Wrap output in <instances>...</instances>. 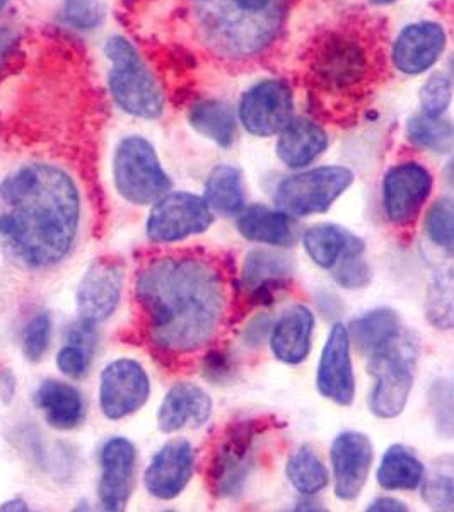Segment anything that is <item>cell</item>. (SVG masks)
Segmentation results:
<instances>
[{"instance_id": "cell-41", "label": "cell", "mask_w": 454, "mask_h": 512, "mask_svg": "<svg viewBox=\"0 0 454 512\" xmlns=\"http://www.w3.org/2000/svg\"><path fill=\"white\" fill-rule=\"evenodd\" d=\"M234 373L233 361L229 359L226 352H210L205 357L202 374L205 379H209L212 383H226L227 379H231Z\"/></svg>"}, {"instance_id": "cell-18", "label": "cell", "mask_w": 454, "mask_h": 512, "mask_svg": "<svg viewBox=\"0 0 454 512\" xmlns=\"http://www.w3.org/2000/svg\"><path fill=\"white\" fill-rule=\"evenodd\" d=\"M195 468V451L187 439H175L164 444L154 454L144 473L146 489L161 501H173L187 489Z\"/></svg>"}, {"instance_id": "cell-15", "label": "cell", "mask_w": 454, "mask_h": 512, "mask_svg": "<svg viewBox=\"0 0 454 512\" xmlns=\"http://www.w3.org/2000/svg\"><path fill=\"white\" fill-rule=\"evenodd\" d=\"M316 388L326 400L340 407H349L356 398V376L350 357L349 330L342 323H335L328 333L321 352Z\"/></svg>"}, {"instance_id": "cell-16", "label": "cell", "mask_w": 454, "mask_h": 512, "mask_svg": "<svg viewBox=\"0 0 454 512\" xmlns=\"http://www.w3.org/2000/svg\"><path fill=\"white\" fill-rule=\"evenodd\" d=\"M99 463V504L105 511H123L134 492L137 449L129 439L113 437L101 449Z\"/></svg>"}, {"instance_id": "cell-46", "label": "cell", "mask_w": 454, "mask_h": 512, "mask_svg": "<svg viewBox=\"0 0 454 512\" xmlns=\"http://www.w3.org/2000/svg\"><path fill=\"white\" fill-rule=\"evenodd\" d=\"M0 511H28V504L23 499H14L0 506Z\"/></svg>"}, {"instance_id": "cell-12", "label": "cell", "mask_w": 454, "mask_h": 512, "mask_svg": "<svg viewBox=\"0 0 454 512\" xmlns=\"http://www.w3.org/2000/svg\"><path fill=\"white\" fill-rule=\"evenodd\" d=\"M431 171L422 164H396L383 180V207L388 221L396 227L412 226L431 195Z\"/></svg>"}, {"instance_id": "cell-22", "label": "cell", "mask_w": 454, "mask_h": 512, "mask_svg": "<svg viewBox=\"0 0 454 512\" xmlns=\"http://www.w3.org/2000/svg\"><path fill=\"white\" fill-rule=\"evenodd\" d=\"M315 330V315L304 304L287 308L270 333V347L279 361L296 366L306 361Z\"/></svg>"}, {"instance_id": "cell-17", "label": "cell", "mask_w": 454, "mask_h": 512, "mask_svg": "<svg viewBox=\"0 0 454 512\" xmlns=\"http://www.w3.org/2000/svg\"><path fill=\"white\" fill-rule=\"evenodd\" d=\"M371 439L362 432H342L335 437L330 451L335 495L340 501H354L361 495L373 466Z\"/></svg>"}, {"instance_id": "cell-10", "label": "cell", "mask_w": 454, "mask_h": 512, "mask_svg": "<svg viewBox=\"0 0 454 512\" xmlns=\"http://www.w3.org/2000/svg\"><path fill=\"white\" fill-rule=\"evenodd\" d=\"M214 214L204 198L188 192H169L152 205L147 217V238L169 245L209 229Z\"/></svg>"}, {"instance_id": "cell-21", "label": "cell", "mask_w": 454, "mask_h": 512, "mask_svg": "<svg viewBox=\"0 0 454 512\" xmlns=\"http://www.w3.org/2000/svg\"><path fill=\"white\" fill-rule=\"evenodd\" d=\"M212 415V400L200 386L176 383L159 407L158 427L164 434L181 431L188 425L200 427Z\"/></svg>"}, {"instance_id": "cell-30", "label": "cell", "mask_w": 454, "mask_h": 512, "mask_svg": "<svg viewBox=\"0 0 454 512\" xmlns=\"http://www.w3.org/2000/svg\"><path fill=\"white\" fill-rule=\"evenodd\" d=\"M425 318L437 330H454V258L437 267L425 292Z\"/></svg>"}, {"instance_id": "cell-44", "label": "cell", "mask_w": 454, "mask_h": 512, "mask_svg": "<svg viewBox=\"0 0 454 512\" xmlns=\"http://www.w3.org/2000/svg\"><path fill=\"white\" fill-rule=\"evenodd\" d=\"M367 511L374 512H407L408 507L402 501H396L393 497H378L376 501L371 502Z\"/></svg>"}, {"instance_id": "cell-47", "label": "cell", "mask_w": 454, "mask_h": 512, "mask_svg": "<svg viewBox=\"0 0 454 512\" xmlns=\"http://www.w3.org/2000/svg\"><path fill=\"white\" fill-rule=\"evenodd\" d=\"M376 6H386V4H393L396 0H371Z\"/></svg>"}, {"instance_id": "cell-25", "label": "cell", "mask_w": 454, "mask_h": 512, "mask_svg": "<svg viewBox=\"0 0 454 512\" xmlns=\"http://www.w3.org/2000/svg\"><path fill=\"white\" fill-rule=\"evenodd\" d=\"M238 231L243 238L260 245L287 248L294 245L296 233L291 217L284 210L268 209L265 205H251L239 214Z\"/></svg>"}, {"instance_id": "cell-19", "label": "cell", "mask_w": 454, "mask_h": 512, "mask_svg": "<svg viewBox=\"0 0 454 512\" xmlns=\"http://www.w3.org/2000/svg\"><path fill=\"white\" fill-rule=\"evenodd\" d=\"M446 48V33L437 23L420 21L403 28L396 38L391 59L396 69L417 76L436 64Z\"/></svg>"}, {"instance_id": "cell-45", "label": "cell", "mask_w": 454, "mask_h": 512, "mask_svg": "<svg viewBox=\"0 0 454 512\" xmlns=\"http://www.w3.org/2000/svg\"><path fill=\"white\" fill-rule=\"evenodd\" d=\"M16 43V36L6 26H0V69L6 64L11 55L12 47Z\"/></svg>"}, {"instance_id": "cell-29", "label": "cell", "mask_w": 454, "mask_h": 512, "mask_svg": "<svg viewBox=\"0 0 454 512\" xmlns=\"http://www.w3.org/2000/svg\"><path fill=\"white\" fill-rule=\"evenodd\" d=\"M204 200L212 212L238 216L245 210V187L241 171L229 164H219L205 181Z\"/></svg>"}, {"instance_id": "cell-8", "label": "cell", "mask_w": 454, "mask_h": 512, "mask_svg": "<svg viewBox=\"0 0 454 512\" xmlns=\"http://www.w3.org/2000/svg\"><path fill=\"white\" fill-rule=\"evenodd\" d=\"M270 422L243 420L227 429L212 456L209 483L212 494L231 499L245 490L257 456L258 437L267 432Z\"/></svg>"}, {"instance_id": "cell-42", "label": "cell", "mask_w": 454, "mask_h": 512, "mask_svg": "<svg viewBox=\"0 0 454 512\" xmlns=\"http://www.w3.org/2000/svg\"><path fill=\"white\" fill-rule=\"evenodd\" d=\"M272 328H274V326H272L270 316H257L255 320L251 321L248 328H246V345H250V347H258V345L262 344L263 340L267 338L268 333H272Z\"/></svg>"}, {"instance_id": "cell-4", "label": "cell", "mask_w": 454, "mask_h": 512, "mask_svg": "<svg viewBox=\"0 0 454 512\" xmlns=\"http://www.w3.org/2000/svg\"><path fill=\"white\" fill-rule=\"evenodd\" d=\"M111 62L108 89L120 110L132 117L158 120L164 113V93L156 77L129 38L115 35L105 43Z\"/></svg>"}, {"instance_id": "cell-20", "label": "cell", "mask_w": 454, "mask_h": 512, "mask_svg": "<svg viewBox=\"0 0 454 512\" xmlns=\"http://www.w3.org/2000/svg\"><path fill=\"white\" fill-rule=\"evenodd\" d=\"M292 265L287 256L272 251L253 250L243 265V287L253 304H270L275 294L291 282Z\"/></svg>"}, {"instance_id": "cell-43", "label": "cell", "mask_w": 454, "mask_h": 512, "mask_svg": "<svg viewBox=\"0 0 454 512\" xmlns=\"http://www.w3.org/2000/svg\"><path fill=\"white\" fill-rule=\"evenodd\" d=\"M16 395V376L9 369L0 371V398L2 402L11 403Z\"/></svg>"}, {"instance_id": "cell-49", "label": "cell", "mask_w": 454, "mask_h": 512, "mask_svg": "<svg viewBox=\"0 0 454 512\" xmlns=\"http://www.w3.org/2000/svg\"><path fill=\"white\" fill-rule=\"evenodd\" d=\"M9 4V0H0V11Z\"/></svg>"}, {"instance_id": "cell-28", "label": "cell", "mask_w": 454, "mask_h": 512, "mask_svg": "<svg viewBox=\"0 0 454 512\" xmlns=\"http://www.w3.org/2000/svg\"><path fill=\"white\" fill-rule=\"evenodd\" d=\"M188 122L193 130L217 146L231 147L236 140V117L231 106L221 99H202L188 111Z\"/></svg>"}, {"instance_id": "cell-3", "label": "cell", "mask_w": 454, "mask_h": 512, "mask_svg": "<svg viewBox=\"0 0 454 512\" xmlns=\"http://www.w3.org/2000/svg\"><path fill=\"white\" fill-rule=\"evenodd\" d=\"M188 12L207 52L227 62H246L279 38L286 0H188Z\"/></svg>"}, {"instance_id": "cell-36", "label": "cell", "mask_w": 454, "mask_h": 512, "mask_svg": "<svg viewBox=\"0 0 454 512\" xmlns=\"http://www.w3.org/2000/svg\"><path fill=\"white\" fill-rule=\"evenodd\" d=\"M50 338H52V318L48 313H38L24 328V357L31 362L41 361L50 347Z\"/></svg>"}, {"instance_id": "cell-27", "label": "cell", "mask_w": 454, "mask_h": 512, "mask_svg": "<svg viewBox=\"0 0 454 512\" xmlns=\"http://www.w3.org/2000/svg\"><path fill=\"white\" fill-rule=\"evenodd\" d=\"M402 333V321L393 309L381 308L369 311L366 315L350 323L349 335L357 350L366 357L393 342Z\"/></svg>"}, {"instance_id": "cell-24", "label": "cell", "mask_w": 454, "mask_h": 512, "mask_svg": "<svg viewBox=\"0 0 454 512\" xmlns=\"http://www.w3.org/2000/svg\"><path fill=\"white\" fill-rule=\"evenodd\" d=\"M304 250L318 267L332 270L338 262L364 253V241L335 224L309 227L303 236Z\"/></svg>"}, {"instance_id": "cell-13", "label": "cell", "mask_w": 454, "mask_h": 512, "mask_svg": "<svg viewBox=\"0 0 454 512\" xmlns=\"http://www.w3.org/2000/svg\"><path fill=\"white\" fill-rule=\"evenodd\" d=\"M239 120L251 135L280 134L292 120L294 99L287 82L268 79L248 89L239 103Z\"/></svg>"}, {"instance_id": "cell-33", "label": "cell", "mask_w": 454, "mask_h": 512, "mask_svg": "<svg viewBox=\"0 0 454 512\" xmlns=\"http://www.w3.org/2000/svg\"><path fill=\"white\" fill-rule=\"evenodd\" d=\"M407 135L415 146L436 154H446L454 147V125L441 117L415 115L408 120Z\"/></svg>"}, {"instance_id": "cell-1", "label": "cell", "mask_w": 454, "mask_h": 512, "mask_svg": "<svg viewBox=\"0 0 454 512\" xmlns=\"http://www.w3.org/2000/svg\"><path fill=\"white\" fill-rule=\"evenodd\" d=\"M81 216L77 183L57 164H19L0 181V250L24 270L64 262L79 238Z\"/></svg>"}, {"instance_id": "cell-50", "label": "cell", "mask_w": 454, "mask_h": 512, "mask_svg": "<svg viewBox=\"0 0 454 512\" xmlns=\"http://www.w3.org/2000/svg\"><path fill=\"white\" fill-rule=\"evenodd\" d=\"M451 76H453V81H454V57H453V59H451Z\"/></svg>"}, {"instance_id": "cell-39", "label": "cell", "mask_w": 454, "mask_h": 512, "mask_svg": "<svg viewBox=\"0 0 454 512\" xmlns=\"http://www.w3.org/2000/svg\"><path fill=\"white\" fill-rule=\"evenodd\" d=\"M332 277L338 286L356 291L369 286V282L373 280V270L362 255L350 256L332 268Z\"/></svg>"}, {"instance_id": "cell-6", "label": "cell", "mask_w": 454, "mask_h": 512, "mask_svg": "<svg viewBox=\"0 0 454 512\" xmlns=\"http://www.w3.org/2000/svg\"><path fill=\"white\" fill-rule=\"evenodd\" d=\"M417 354V338L410 332H402L393 342L367 357V369L376 379L369 405L379 419H395L407 407L414 388Z\"/></svg>"}, {"instance_id": "cell-37", "label": "cell", "mask_w": 454, "mask_h": 512, "mask_svg": "<svg viewBox=\"0 0 454 512\" xmlns=\"http://www.w3.org/2000/svg\"><path fill=\"white\" fill-rule=\"evenodd\" d=\"M453 99L451 81L444 74H434L420 89V105L422 113L427 117H441L448 110Z\"/></svg>"}, {"instance_id": "cell-35", "label": "cell", "mask_w": 454, "mask_h": 512, "mask_svg": "<svg viewBox=\"0 0 454 512\" xmlns=\"http://www.w3.org/2000/svg\"><path fill=\"white\" fill-rule=\"evenodd\" d=\"M425 233L434 245L454 251V198H439L431 205L425 216Z\"/></svg>"}, {"instance_id": "cell-14", "label": "cell", "mask_w": 454, "mask_h": 512, "mask_svg": "<svg viewBox=\"0 0 454 512\" xmlns=\"http://www.w3.org/2000/svg\"><path fill=\"white\" fill-rule=\"evenodd\" d=\"M123 277L122 263L96 258L77 287L79 321L96 326L108 320L122 301Z\"/></svg>"}, {"instance_id": "cell-38", "label": "cell", "mask_w": 454, "mask_h": 512, "mask_svg": "<svg viewBox=\"0 0 454 512\" xmlns=\"http://www.w3.org/2000/svg\"><path fill=\"white\" fill-rule=\"evenodd\" d=\"M62 18L76 30H93L105 19V9L96 0H65Z\"/></svg>"}, {"instance_id": "cell-2", "label": "cell", "mask_w": 454, "mask_h": 512, "mask_svg": "<svg viewBox=\"0 0 454 512\" xmlns=\"http://www.w3.org/2000/svg\"><path fill=\"white\" fill-rule=\"evenodd\" d=\"M152 344L166 354H192L214 340L226 313L219 270L197 256H163L135 282Z\"/></svg>"}, {"instance_id": "cell-5", "label": "cell", "mask_w": 454, "mask_h": 512, "mask_svg": "<svg viewBox=\"0 0 454 512\" xmlns=\"http://www.w3.org/2000/svg\"><path fill=\"white\" fill-rule=\"evenodd\" d=\"M309 69L321 91L350 96L371 81L374 55L359 33L335 30L318 41Z\"/></svg>"}, {"instance_id": "cell-26", "label": "cell", "mask_w": 454, "mask_h": 512, "mask_svg": "<svg viewBox=\"0 0 454 512\" xmlns=\"http://www.w3.org/2000/svg\"><path fill=\"white\" fill-rule=\"evenodd\" d=\"M35 405L43 412L48 424L59 431H70L84 419L81 393L62 381L48 379L41 383L35 393Z\"/></svg>"}, {"instance_id": "cell-11", "label": "cell", "mask_w": 454, "mask_h": 512, "mask_svg": "<svg viewBox=\"0 0 454 512\" xmlns=\"http://www.w3.org/2000/svg\"><path fill=\"white\" fill-rule=\"evenodd\" d=\"M151 395V379L134 359H118L103 369L99 407L106 419L122 420L139 412Z\"/></svg>"}, {"instance_id": "cell-31", "label": "cell", "mask_w": 454, "mask_h": 512, "mask_svg": "<svg viewBox=\"0 0 454 512\" xmlns=\"http://www.w3.org/2000/svg\"><path fill=\"white\" fill-rule=\"evenodd\" d=\"M425 468L410 449L400 444L386 451L378 468L379 487L385 490H415L424 482Z\"/></svg>"}, {"instance_id": "cell-7", "label": "cell", "mask_w": 454, "mask_h": 512, "mask_svg": "<svg viewBox=\"0 0 454 512\" xmlns=\"http://www.w3.org/2000/svg\"><path fill=\"white\" fill-rule=\"evenodd\" d=\"M113 181L120 197L134 205L156 204L173 187L158 152L140 135H129L118 142L113 156Z\"/></svg>"}, {"instance_id": "cell-40", "label": "cell", "mask_w": 454, "mask_h": 512, "mask_svg": "<svg viewBox=\"0 0 454 512\" xmlns=\"http://www.w3.org/2000/svg\"><path fill=\"white\" fill-rule=\"evenodd\" d=\"M57 366L60 373H64L69 378L84 379L88 376L89 367H91V349L86 345L70 342L57 355Z\"/></svg>"}, {"instance_id": "cell-34", "label": "cell", "mask_w": 454, "mask_h": 512, "mask_svg": "<svg viewBox=\"0 0 454 512\" xmlns=\"http://www.w3.org/2000/svg\"><path fill=\"white\" fill-rule=\"evenodd\" d=\"M422 497L436 511L454 512V456H443L424 477Z\"/></svg>"}, {"instance_id": "cell-9", "label": "cell", "mask_w": 454, "mask_h": 512, "mask_svg": "<svg viewBox=\"0 0 454 512\" xmlns=\"http://www.w3.org/2000/svg\"><path fill=\"white\" fill-rule=\"evenodd\" d=\"M354 181V173L344 166H321L280 181L275 204L289 216L323 214L342 197Z\"/></svg>"}, {"instance_id": "cell-23", "label": "cell", "mask_w": 454, "mask_h": 512, "mask_svg": "<svg viewBox=\"0 0 454 512\" xmlns=\"http://www.w3.org/2000/svg\"><path fill=\"white\" fill-rule=\"evenodd\" d=\"M328 147V135L318 123L308 118H292L280 132L277 156L292 169L306 168L315 163Z\"/></svg>"}, {"instance_id": "cell-48", "label": "cell", "mask_w": 454, "mask_h": 512, "mask_svg": "<svg viewBox=\"0 0 454 512\" xmlns=\"http://www.w3.org/2000/svg\"><path fill=\"white\" fill-rule=\"evenodd\" d=\"M448 171H449V175L453 176V178H454V158L451 159V163H449Z\"/></svg>"}, {"instance_id": "cell-32", "label": "cell", "mask_w": 454, "mask_h": 512, "mask_svg": "<svg viewBox=\"0 0 454 512\" xmlns=\"http://www.w3.org/2000/svg\"><path fill=\"white\" fill-rule=\"evenodd\" d=\"M286 475L292 487L306 497L318 494L330 482L326 466L309 446H303L292 454L287 461Z\"/></svg>"}]
</instances>
